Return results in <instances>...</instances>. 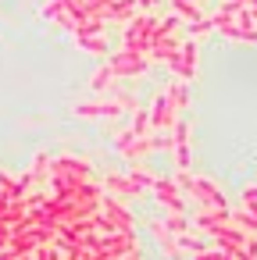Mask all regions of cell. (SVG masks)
Masks as SVG:
<instances>
[{
	"label": "cell",
	"instance_id": "obj_1",
	"mask_svg": "<svg viewBox=\"0 0 257 260\" xmlns=\"http://www.w3.org/2000/svg\"><path fill=\"white\" fill-rule=\"evenodd\" d=\"M172 178L182 189V196H189L196 203V210H229V200H225L218 182H211V178H204L196 171H175Z\"/></svg>",
	"mask_w": 257,
	"mask_h": 260
},
{
	"label": "cell",
	"instance_id": "obj_2",
	"mask_svg": "<svg viewBox=\"0 0 257 260\" xmlns=\"http://www.w3.org/2000/svg\"><path fill=\"white\" fill-rule=\"evenodd\" d=\"M154 25H157V18H154L150 11H139L132 22H125V29H122V47H129V50H136V54H150Z\"/></svg>",
	"mask_w": 257,
	"mask_h": 260
},
{
	"label": "cell",
	"instance_id": "obj_3",
	"mask_svg": "<svg viewBox=\"0 0 257 260\" xmlns=\"http://www.w3.org/2000/svg\"><path fill=\"white\" fill-rule=\"evenodd\" d=\"M118 79H139V75H147V68H150V57L147 54H136V50H129V47H122V50H115V54H107V61H104Z\"/></svg>",
	"mask_w": 257,
	"mask_h": 260
},
{
	"label": "cell",
	"instance_id": "obj_4",
	"mask_svg": "<svg viewBox=\"0 0 257 260\" xmlns=\"http://www.w3.org/2000/svg\"><path fill=\"white\" fill-rule=\"evenodd\" d=\"M125 111H136L132 96H107V100H93V104H75V118H118Z\"/></svg>",
	"mask_w": 257,
	"mask_h": 260
},
{
	"label": "cell",
	"instance_id": "obj_5",
	"mask_svg": "<svg viewBox=\"0 0 257 260\" xmlns=\"http://www.w3.org/2000/svg\"><path fill=\"white\" fill-rule=\"evenodd\" d=\"M129 249H139V239H136V232H125V228H118V232H111V235H97L93 232V256H118V253H129Z\"/></svg>",
	"mask_w": 257,
	"mask_h": 260
},
{
	"label": "cell",
	"instance_id": "obj_6",
	"mask_svg": "<svg viewBox=\"0 0 257 260\" xmlns=\"http://www.w3.org/2000/svg\"><path fill=\"white\" fill-rule=\"evenodd\" d=\"M164 68H168L175 79L193 82V79H196V68H200V57H196V40H189V36H186V40L179 43V54H175Z\"/></svg>",
	"mask_w": 257,
	"mask_h": 260
},
{
	"label": "cell",
	"instance_id": "obj_7",
	"mask_svg": "<svg viewBox=\"0 0 257 260\" xmlns=\"http://www.w3.org/2000/svg\"><path fill=\"white\" fill-rule=\"evenodd\" d=\"M100 189H104L107 196H115V200H143V196H147V189L136 185L125 171H111V175H104Z\"/></svg>",
	"mask_w": 257,
	"mask_h": 260
},
{
	"label": "cell",
	"instance_id": "obj_8",
	"mask_svg": "<svg viewBox=\"0 0 257 260\" xmlns=\"http://www.w3.org/2000/svg\"><path fill=\"white\" fill-rule=\"evenodd\" d=\"M154 200L161 203V210H175V214H189V203L182 196V189L175 185V178H157L154 182Z\"/></svg>",
	"mask_w": 257,
	"mask_h": 260
},
{
	"label": "cell",
	"instance_id": "obj_9",
	"mask_svg": "<svg viewBox=\"0 0 257 260\" xmlns=\"http://www.w3.org/2000/svg\"><path fill=\"white\" fill-rule=\"evenodd\" d=\"M147 111H150V128H154V132H172L175 118H182V114H175L168 89H161V93L150 100V107H147Z\"/></svg>",
	"mask_w": 257,
	"mask_h": 260
},
{
	"label": "cell",
	"instance_id": "obj_10",
	"mask_svg": "<svg viewBox=\"0 0 257 260\" xmlns=\"http://www.w3.org/2000/svg\"><path fill=\"white\" fill-rule=\"evenodd\" d=\"M172 150H175V168L189 171V121L186 118H175L172 125Z\"/></svg>",
	"mask_w": 257,
	"mask_h": 260
},
{
	"label": "cell",
	"instance_id": "obj_11",
	"mask_svg": "<svg viewBox=\"0 0 257 260\" xmlns=\"http://www.w3.org/2000/svg\"><path fill=\"white\" fill-rule=\"evenodd\" d=\"M54 171H65V175L75 178V182H90V178H93V164H90L86 157H75V153L54 157Z\"/></svg>",
	"mask_w": 257,
	"mask_h": 260
},
{
	"label": "cell",
	"instance_id": "obj_12",
	"mask_svg": "<svg viewBox=\"0 0 257 260\" xmlns=\"http://www.w3.org/2000/svg\"><path fill=\"white\" fill-rule=\"evenodd\" d=\"M100 214L107 217V221H115L118 228H129V232H136V224H132V210L125 207V200H115V196H100Z\"/></svg>",
	"mask_w": 257,
	"mask_h": 260
},
{
	"label": "cell",
	"instance_id": "obj_13",
	"mask_svg": "<svg viewBox=\"0 0 257 260\" xmlns=\"http://www.w3.org/2000/svg\"><path fill=\"white\" fill-rule=\"evenodd\" d=\"M150 235H154V242L161 246V253H164V256H172V260H179V256H182L179 235H172V232L164 228V221H161V217H157V221H150Z\"/></svg>",
	"mask_w": 257,
	"mask_h": 260
},
{
	"label": "cell",
	"instance_id": "obj_14",
	"mask_svg": "<svg viewBox=\"0 0 257 260\" xmlns=\"http://www.w3.org/2000/svg\"><path fill=\"white\" fill-rule=\"evenodd\" d=\"M8 249H11V253H18V256H33V253L40 249V239H36V232H33V228L11 232V239H8Z\"/></svg>",
	"mask_w": 257,
	"mask_h": 260
},
{
	"label": "cell",
	"instance_id": "obj_15",
	"mask_svg": "<svg viewBox=\"0 0 257 260\" xmlns=\"http://www.w3.org/2000/svg\"><path fill=\"white\" fill-rule=\"evenodd\" d=\"M139 15V4L136 0H111V8H107V18L104 22H115V25H125Z\"/></svg>",
	"mask_w": 257,
	"mask_h": 260
},
{
	"label": "cell",
	"instance_id": "obj_16",
	"mask_svg": "<svg viewBox=\"0 0 257 260\" xmlns=\"http://www.w3.org/2000/svg\"><path fill=\"white\" fill-rule=\"evenodd\" d=\"M50 164H54V157H47V153H36L33 160H29V168H25V175L36 182V189H47V178H50Z\"/></svg>",
	"mask_w": 257,
	"mask_h": 260
},
{
	"label": "cell",
	"instance_id": "obj_17",
	"mask_svg": "<svg viewBox=\"0 0 257 260\" xmlns=\"http://www.w3.org/2000/svg\"><path fill=\"white\" fill-rule=\"evenodd\" d=\"M164 89H168V96H172V107H175V114H186V111H189V82H182V79H172Z\"/></svg>",
	"mask_w": 257,
	"mask_h": 260
},
{
	"label": "cell",
	"instance_id": "obj_18",
	"mask_svg": "<svg viewBox=\"0 0 257 260\" xmlns=\"http://www.w3.org/2000/svg\"><path fill=\"white\" fill-rule=\"evenodd\" d=\"M125 175H129V178H132L136 185H143L147 192H150V189H154V182L161 178V175H157V171H150V168H147L143 160H136V164H129V168H125Z\"/></svg>",
	"mask_w": 257,
	"mask_h": 260
},
{
	"label": "cell",
	"instance_id": "obj_19",
	"mask_svg": "<svg viewBox=\"0 0 257 260\" xmlns=\"http://www.w3.org/2000/svg\"><path fill=\"white\" fill-rule=\"evenodd\" d=\"M72 40H75V47L86 50V54H97V57H107V54H111L107 36H72Z\"/></svg>",
	"mask_w": 257,
	"mask_h": 260
},
{
	"label": "cell",
	"instance_id": "obj_20",
	"mask_svg": "<svg viewBox=\"0 0 257 260\" xmlns=\"http://www.w3.org/2000/svg\"><path fill=\"white\" fill-rule=\"evenodd\" d=\"M115 82H118V75H115L107 64H100V68L90 75V89H93V93H111V89H115Z\"/></svg>",
	"mask_w": 257,
	"mask_h": 260
},
{
	"label": "cell",
	"instance_id": "obj_21",
	"mask_svg": "<svg viewBox=\"0 0 257 260\" xmlns=\"http://www.w3.org/2000/svg\"><path fill=\"white\" fill-rule=\"evenodd\" d=\"M172 15L179 18V22H200L204 18V11H200V4H193V0H172Z\"/></svg>",
	"mask_w": 257,
	"mask_h": 260
},
{
	"label": "cell",
	"instance_id": "obj_22",
	"mask_svg": "<svg viewBox=\"0 0 257 260\" xmlns=\"http://www.w3.org/2000/svg\"><path fill=\"white\" fill-rule=\"evenodd\" d=\"M221 40L229 43H257V29L253 25H232V29H218Z\"/></svg>",
	"mask_w": 257,
	"mask_h": 260
},
{
	"label": "cell",
	"instance_id": "obj_23",
	"mask_svg": "<svg viewBox=\"0 0 257 260\" xmlns=\"http://www.w3.org/2000/svg\"><path fill=\"white\" fill-rule=\"evenodd\" d=\"M161 221H164V228H168L172 235H182V232H189V214H175V210H164V214H161Z\"/></svg>",
	"mask_w": 257,
	"mask_h": 260
},
{
	"label": "cell",
	"instance_id": "obj_24",
	"mask_svg": "<svg viewBox=\"0 0 257 260\" xmlns=\"http://www.w3.org/2000/svg\"><path fill=\"white\" fill-rule=\"evenodd\" d=\"M229 221L236 224V228H243V232H250V235H257V217L246 210V207H239V210H229Z\"/></svg>",
	"mask_w": 257,
	"mask_h": 260
},
{
	"label": "cell",
	"instance_id": "obj_25",
	"mask_svg": "<svg viewBox=\"0 0 257 260\" xmlns=\"http://www.w3.org/2000/svg\"><path fill=\"white\" fill-rule=\"evenodd\" d=\"M129 128H132V136H147V132H150V111L136 107V111H132V125H129Z\"/></svg>",
	"mask_w": 257,
	"mask_h": 260
},
{
	"label": "cell",
	"instance_id": "obj_26",
	"mask_svg": "<svg viewBox=\"0 0 257 260\" xmlns=\"http://www.w3.org/2000/svg\"><path fill=\"white\" fill-rule=\"evenodd\" d=\"M0 192L11 196V200H22V196H25V192H22V185H18V178H11L8 171H0Z\"/></svg>",
	"mask_w": 257,
	"mask_h": 260
},
{
	"label": "cell",
	"instance_id": "obj_27",
	"mask_svg": "<svg viewBox=\"0 0 257 260\" xmlns=\"http://www.w3.org/2000/svg\"><path fill=\"white\" fill-rule=\"evenodd\" d=\"M211 29H214V22H211V15H204L200 22H193V25H189V40H204Z\"/></svg>",
	"mask_w": 257,
	"mask_h": 260
},
{
	"label": "cell",
	"instance_id": "obj_28",
	"mask_svg": "<svg viewBox=\"0 0 257 260\" xmlns=\"http://www.w3.org/2000/svg\"><path fill=\"white\" fill-rule=\"evenodd\" d=\"M239 200H243V207L257 217V185L250 182V185H243V192H239Z\"/></svg>",
	"mask_w": 257,
	"mask_h": 260
},
{
	"label": "cell",
	"instance_id": "obj_29",
	"mask_svg": "<svg viewBox=\"0 0 257 260\" xmlns=\"http://www.w3.org/2000/svg\"><path fill=\"white\" fill-rule=\"evenodd\" d=\"M236 8H243L246 15H250V22H253V29H257V0H232Z\"/></svg>",
	"mask_w": 257,
	"mask_h": 260
},
{
	"label": "cell",
	"instance_id": "obj_30",
	"mask_svg": "<svg viewBox=\"0 0 257 260\" xmlns=\"http://www.w3.org/2000/svg\"><path fill=\"white\" fill-rule=\"evenodd\" d=\"M196 260H225V253L218 249V246H207V249H200V253H193Z\"/></svg>",
	"mask_w": 257,
	"mask_h": 260
},
{
	"label": "cell",
	"instance_id": "obj_31",
	"mask_svg": "<svg viewBox=\"0 0 257 260\" xmlns=\"http://www.w3.org/2000/svg\"><path fill=\"white\" fill-rule=\"evenodd\" d=\"M8 239H11V224L0 221V249H8Z\"/></svg>",
	"mask_w": 257,
	"mask_h": 260
},
{
	"label": "cell",
	"instance_id": "obj_32",
	"mask_svg": "<svg viewBox=\"0 0 257 260\" xmlns=\"http://www.w3.org/2000/svg\"><path fill=\"white\" fill-rule=\"evenodd\" d=\"M8 207H11V196L0 192V221H8Z\"/></svg>",
	"mask_w": 257,
	"mask_h": 260
},
{
	"label": "cell",
	"instance_id": "obj_33",
	"mask_svg": "<svg viewBox=\"0 0 257 260\" xmlns=\"http://www.w3.org/2000/svg\"><path fill=\"white\" fill-rule=\"evenodd\" d=\"M136 4H139V11H150L154 4H161V0H136Z\"/></svg>",
	"mask_w": 257,
	"mask_h": 260
},
{
	"label": "cell",
	"instance_id": "obj_34",
	"mask_svg": "<svg viewBox=\"0 0 257 260\" xmlns=\"http://www.w3.org/2000/svg\"><path fill=\"white\" fill-rule=\"evenodd\" d=\"M0 260H22L18 253H11V249H0Z\"/></svg>",
	"mask_w": 257,
	"mask_h": 260
},
{
	"label": "cell",
	"instance_id": "obj_35",
	"mask_svg": "<svg viewBox=\"0 0 257 260\" xmlns=\"http://www.w3.org/2000/svg\"><path fill=\"white\" fill-rule=\"evenodd\" d=\"M22 260H36V256H22Z\"/></svg>",
	"mask_w": 257,
	"mask_h": 260
},
{
	"label": "cell",
	"instance_id": "obj_36",
	"mask_svg": "<svg viewBox=\"0 0 257 260\" xmlns=\"http://www.w3.org/2000/svg\"><path fill=\"white\" fill-rule=\"evenodd\" d=\"M253 260H257V256H253Z\"/></svg>",
	"mask_w": 257,
	"mask_h": 260
}]
</instances>
